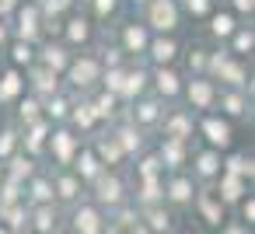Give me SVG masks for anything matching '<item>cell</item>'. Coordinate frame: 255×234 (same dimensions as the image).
I'll use <instances>...</instances> for the list:
<instances>
[{
    "instance_id": "1",
    "label": "cell",
    "mask_w": 255,
    "mask_h": 234,
    "mask_svg": "<svg viewBox=\"0 0 255 234\" xmlns=\"http://www.w3.org/2000/svg\"><path fill=\"white\" fill-rule=\"evenodd\" d=\"M150 25L157 32H171L178 25V11H175L171 0H154V4H150Z\"/></svg>"
},
{
    "instance_id": "2",
    "label": "cell",
    "mask_w": 255,
    "mask_h": 234,
    "mask_svg": "<svg viewBox=\"0 0 255 234\" xmlns=\"http://www.w3.org/2000/svg\"><path fill=\"white\" fill-rule=\"evenodd\" d=\"M74 231L77 234H102V217L95 206H81L74 213Z\"/></svg>"
},
{
    "instance_id": "3",
    "label": "cell",
    "mask_w": 255,
    "mask_h": 234,
    "mask_svg": "<svg viewBox=\"0 0 255 234\" xmlns=\"http://www.w3.org/2000/svg\"><path fill=\"white\" fill-rule=\"evenodd\" d=\"M95 182H98V203H105V206H119V203H123V182H119V178L98 175Z\"/></svg>"
},
{
    "instance_id": "4",
    "label": "cell",
    "mask_w": 255,
    "mask_h": 234,
    "mask_svg": "<svg viewBox=\"0 0 255 234\" xmlns=\"http://www.w3.org/2000/svg\"><path fill=\"white\" fill-rule=\"evenodd\" d=\"M210 67L220 74V81H231V84H245V67L241 63H231L227 56H213Z\"/></svg>"
},
{
    "instance_id": "5",
    "label": "cell",
    "mask_w": 255,
    "mask_h": 234,
    "mask_svg": "<svg viewBox=\"0 0 255 234\" xmlns=\"http://www.w3.org/2000/svg\"><path fill=\"white\" fill-rule=\"evenodd\" d=\"M70 81H74L77 88L95 84V81H98V63H95V60H81V63H74V67H70Z\"/></svg>"
},
{
    "instance_id": "6",
    "label": "cell",
    "mask_w": 255,
    "mask_h": 234,
    "mask_svg": "<svg viewBox=\"0 0 255 234\" xmlns=\"http://www.w3.org/2000/svg\"><path fill=\"white\" fill-rule=\"evenodd\" d=\"M203 133H206V140H210L213 147H227V143H231V126H227L224 119H206V122H203Z\"/></svg>"
},
{
    "instance_id": "7",
    "label": "cell",
    "mask_w": 255,
    "mask_h": 234,
    "mask_svg": "<svg viewBox=\"0 0 255 234\" xmlns=\"http://www.w3.org/2000/svg\"><path fill=\"white\" fill-rule=\"evenodd\" d=\"M53 150H56V161L60 164H70L74 161V150H77V140L70 133H53Z\"/></svg>"
},
{
    "instance_id": "8",
    "label": "cell",
    "mask_w": 255,
    "mask_h": 234,
    "mask_svg": "<svg viewBox=\"0 0 255 234\" xmlns=\"http://www.w3.org/2000/svg\"><path fill=\"white\" fill-rule=\"evenodd\" d=\"M189 98H192L196 109H210L213 105V84L210 81H192L189 84Z\"/></svg>"
},
{
    "instance_id": "9",
    "label": "cell",
    "mask_w": 255,
    "mask_h": 234,
    "mask_svg": "<svg viewBox=\"0 0 255 234\" xmlns=\"http://www.w3.org/2000/svg\"><path fill=\"white\" fill-rule=\"evenodd\" d=\"M199 213H203V220H206V224H213V227L224 220V206H220V199H217V196H210V192H206V196H199Z\"/></svg>"
},
{
    "instance_id": "10",
    "label": "cell",
    "mask_w": 255,
    "mask_h": 234,
    "mask_svg": "<svg viewBox=\"0 0 255 234\" xmlns=\"http://www.w3.org/2000/svg\"><path fill=\"white\" fill-rule=\"evenodd\" d=\"M18 35H21V39H35V35H39V11H35V7H25V11H21Z\"/></svg>"
},
{
    "instance_id": "11",
    "label": "cell",
    "mask_w": 255,
    "mask_h": 234,
    "mask_svg": "<svg viewBox=\"0 0 255 234\" xmlns=\"http://www.w3.org/2000/svg\"><path fill=\"white\" fill-rule=\"evenodd\" d=\"M21 88H25V81L18 77V70H7V74H4V81H0V102H11Z\"/></svg>"
},
{
    "instance_id": "12",
    "label": "cell",
    "mask_w": 255,
    "mask_h": 234,
    "mask_svg": "<svg viewBox=\"0 0 255 234\" xmlns=\"http://www.w3.org/2000/svg\"><path fill=\"white\" fill-rule=\"evenodd\" d=\"M161 157L168 161V168H178V164L185 161V147H182V140H168V143L161 147Z\"/></svg>"
},
{
    "instance_id": "13",
    "label": "cell",
    "mask_w": 255,
    "mask_h": 234,
    "mask_svg": "<svg viewBox=\"0 0 255 234\" xmlns=\"http://www.w3.org/2000/svg\"><path fill=\"white\" fill-rule=\"evenodd\" d=\"M241 192H245V178H238V175H224V182H220V196L224 199H241Z\"/></svg>"
},
{
    "instance_id": "14",
    "label": "cell",
    "mask_w": 255,
    "mask_h": 234,
    "mask_svg": "<svg viewBox=\"0 0 255 234\" xmlns=\"http://www.w3.org/2000/svg\"><path fill=\"white\" fill-rule=\"evenodd\" d=\"M168 199H171V203H189V199H192V182H189V178H175V182L168 185Z\"/></svg>"
},
{
    "instance_id": "15",
    "label": "cell",
    "mask_w": 255,
    "mask_h": 234,
    "mask_svg": "<svg viewBox=\"0 0 255 234\" xmlns=\"http://www.w3.org/2000/svg\"><path fill=\"white\" fill-rule=\"evenodd\" d=\"M98 164H102V161H98L91 150H84V154H81V161H77L81 178H98V175H102V168H98Z\"/></svg>"
},
{
    "instance_id": "16",
    "label": "cell",
    "mask_w": 255,
    "mask_h": 234,
    "mask_svg": "<svg viewBox=\"0 0 255 234\" xmlns=\"http://www.w3.org/2000/svg\"><path fill=\"white\" fill-rule=\"evenodd\" d=\"M32 217H35V231H42V234H46V231H53V224H56V213H53V206H49V203L35 206V213H32Z\"/></svg>"
},
{
    "instance_id": "17",
    "label": "cell",
    "mask_w": 255,
    "mask_h": 234,
    "mask_svg": "<svg viewBox=\"0 0 255 234\" xmlns=\"http://www.w3.org/2000/svg\"><path fill=\"white\" fill-rule=\"evenodd\" d=\"M175 53H178V49H175V42H171V39H157V42L150 46V56H154L157 63H168V60H175Z\"/></svg>"
},
{
    "instance_id": "18",
    "label": "cell",
    "mask_w": 255,
    "mask_h": 234,
    "mask_svg": "<svg viewBox=\"0 0 255 234\" xmlns=\"http://www.w3.org/2000/svg\"><path fill=\"white\" fill-rule=\"evenodd\" d=\"M46 133H49V126L46 122H32V129H28V140H25V147L35 154V150H42V143H46Z\"/></svg>"
},
{
    "instance_id": "19",
    "label": "cell",
    "mask_w": 255,
    "mask_h": 234,
    "mask_svg": "<svg viewBox=\"0 0 255 234\" xmlns=\"http://www.w3.org/2000/svg\"><path fill=\"white\" fill-rule=\"evenodd\" d=\"M116 143H119V150H123V154H126V150H136V147H140V133H136V126L119 129V133H116Z\"/></svg>"
},
{
    "instance_id": "20",
    "label": "cell",
    "mask_w": 255,
    "mask_h": 234,
    "mask_svg": "<svg viewBox=\"0 0 255 234\" xmlns=\"http://www.w3.org/2000/svg\"><path fill=\"white\" fill-rule=\"evenodd\" d=\"M157 91L161 95H178V74H171V70H157Z\"/></svg>"
},
{
    "instance_id": "21",
    "label": "cell",
    "mask_w": 255,
    "mask_h": 234,
    "mask_svg": "<svg viewBox=\"0 0 255 234\" xmlns=\"http://www.w3.org/2000/svg\"><path fill=\"white\" fill-rule=\"evenodd\" d=\"M42 60H46V70H53V74H56V70H63V67H67V53H63V49H60V46H49V49H46V56H42Z\"/></svg>"
},
{
    "instance_id": "22",
    "label": "cell",
    "mask_w": 255,
    "mask_h": 234,
    "mask_svg": "<svg viewBox=\"0 0 255 234\" xmlns=\"http://www.w3.org/2000/svg\"><path fill=\"white\" fill-rule=\"evenodd\" d=\"M32 84H35V91H56V74L42 67V70L32 74Z\"/></svg>"
},
{
    "instance_id": "23",
    "label": "cell",
    "mask_w": 255,
    "mask_h": 234,
    "mask_svg": "<svg viewBox=\"0 0 255 234\" xmlns=\"http://www.w3.org/2000/svg\"><path fill=\"white\" fill-rule=\"evenodd\" d=\"M164 133H168L171 140H185V133H189V119H185V116H171L168 126H164Z\"/></svg>"
},
{
    "instance_id": "24",
    "label": "cell",
    "mask_w": 255,
    "mask_h": 234,
    "mask_svg": "<svg viewBox=\"0 0 255 234\" xmlns=\"http://www.w3.org/2000/svg\"><path fill=\"white\" fill-rule=\"evenodd\" d=\"M95 157H102V161L116 164V161L123 157V150H119V143H116V140H102V143H98V154H95Z\"/></svg>"
},
{
    "instance_id": "25",
    "label": "cell",
    "mask_w": 255,
    "mask_h": 234,
    "mask_svg": "<svg viewBox=\"0 0 255 234\" xmlns=\"http://www.w3.org/2000/svg\"><path fill=\"white\" fill-rule=\"evenodd\" d=\"M56 189H60V199H77V192H81V182H77L74 175H63V178L56 182Z\"/></svg>"
},
{
    "instance_id": "26",
    "label": "cell",
    "mask_w": 255,
    "mask_h": 234,
    "mask_svg": "<svg viewBox=\"0 0 255 234\" xmlns=\"http://www.w3.org/2000/svg\"><path fill=\"white\" fill-rule=\"evenodd\" d=\"M91 112H95V119H105V116H112V112H116V95H102V98L91 105Z\"/></svg>"
},
{
    "instance_id": "27",
    "label": "cell",
    "mask_w": 255,
    "mask_h": 234,
    "mask_svg": "<svg viewBox=\"0 0 255 234\" xmlns=\"http://www.w3.org/2000/svg\"><path fill=\"white\" fill-rule=\"evenodd\" d=\"M227 175H238V178H252V157H231L227 161Z\"/></svg>"
},
{
    "instance_id": "28",
    "label": "cell",
    "mask_w": 255,
    "mask_h": 234,
    "mask_svg": "<svg viewBox=\"0 0 255 234\" xmlns=\"http://www.w3.org/2000/svg\"><path fill=\"white\" fill-rule=\"evenodd\" d=\"M126 46H129V49H143V46H147V32H143L140 25H129V28H126Z\"/></svg>"
},
{
    "instance_id": "29",
    "label": "cell",
    "mask_w": 255,
    "mask_h": 234,
    "mask_svg": "<svg viewBox=\"0 0 255 234\" xmlns=\"http://www.w3.org/2000/svg\"><path fill=\"white\" fill-rule=\"evenodd\" d=\"M32 199L42 206V203H49L53 199V185L46 182V178H39V182H32Z\"/></svg>"
},
{
    "instance_id": "30",
    "label": "cell",
    "mask_w": 255,
    "mask_h": 234,
    "mask_svg": "<svg viewBox=\"0 0 255 234\" xmlns=\"http://www.w3.org/2000/svg\"><path fill=\"white\" fill-rule=\"evenodd\" d=\"M143 81H147V77H143V70L126 74V81H123V91H119V95H136V91L143 88Z\"/></svg>"
},
{
    "instance_id": "31",
    "label": "cell",
    "mask_w": 255,
    "mask_h": 234,
    "mask_svg": "<svg viewBox=\"0 0 255 234\" xmlns=\"http://www.w3.org/2000/svg\"><path fill=\"white\" fill-rule=\"evenodd\" d=\"M196 168H199V175H213V171L220 168V161H217V154L210 150V154H199V157H196Z\"/></svg>"
},
{
    "instance_id": "32",
    "label": "cell",
    "mask_w": 255,
    "mask_h": 234,
    "mask_svg": "<svg viewBox=\"0 0 255 234\" xmlns=\"http://www.w3.org/2000/svg\"><path fill=\"white\" fill-rule=\"evenodd\" d=\"M147 224H150V231H168L171 217H168L164 210H147Z\"/></svg>"
},
{
    "instance_id": "33",
    "label": "cell",
    "mask_w": 255,
    "mask_h": 234,
    "mask_svg": "<svg viewBox=\"0 0 255 234\" xmlns=\"http://www.w3.org/2000/svg\"><path fill=\"white\" fill-rule=\"evenodd\" d=\"M234 32V18L231 14H217L213 18V35H231Z\"/></svg>"
},
{
    "instance_id": "34",
    "label": "cell",
    "mask_w": 255,
    "mask_h": 234,
    "mask_svg": "<svg viewBox=\"0 0 255 234\" xmlns=\"http://www.w3.org/2000/svg\"><path fill=\"white\" fill-rule=\"evenodd\" d=\"M67 35H70V42H84V39H88V21L74 18V21H70V28H67Z\"/></svg>"
},
{
    "instance_id": "35",
    "label": "cell",
    "mask_w": 255,
    "mask_h": 234,
    "mask_svg": "<svg viewBox=\"0 0 255 234\" xmlns=\"http://www.w3.org/2000/svg\"><path fill=\"white\" fill-rule=\"evenodd\" d=\"M14 143H18V133H14V129H4V133H0V157H7V154L14 150Z\"/></svg>"
},
{
    "instance_id": "36",
    "label": "cell",
    "mask_w": 255,
    "mask_h": 234,
    "mask_svg": "<svg viewBox=\"0 0 255 234\" xmlns=\"http://www.w3.org/2000/svg\"><path fill=\"white\" fill-rule=\"evenodd\" d=\"M21 119H25V122H39V102H35V98L21 102Z\"/></svg>"
},
{
    "instance_id": "37",
    "label": "cell",
    "mask_w": 255,
    "mask_h": 234,
    "mask_svg": "<svg viewBox=\"0 0 255 234\" xmlns=\"http://www.w3.org/2000/svg\"><path fill=\"white\" fill-rule=\"evenodd\" d=\"M74 122H77V126H91V122H95V112H91V105H77V112H74Z\"/></svg>"
},
{
    "instance_id": "38",
    "label": "cell",
    "mask_w": 255,
    "mask_h": 234,
    "mask_svg": "<svg viewBox=\"0 0 255 234\" xmlns=\"http://www.w3.org/2000/svg\"><path fill=\"white\" fill-rule=\"evenodd\" d=\"M136 119H140V122H154V119H157V105H154V102H143V105L136 109Z\"/></svg>"
},
{
    "instance_id": "39",
    "label": "cell",
    "mask_w": 255,
    "mask_h": 234,
    "mask_svg": "<svg viewBox=\"0 0 255 234\" xmlns=\"http://www.w3.org/2000/svg\"><path fill=\"white\" fill-rule=\"evenodd\" d=\"M161 196V185H157V178H143V203H154Z\"/></svg>"
},
{
    "instance_id": "40",
    "label": "cell",
    "mask_w": 255,
    "mask_h": 234,
    "mask_svg": "<svg viewBox=\"0 0 255 234\" xmlns=\"http://www.w3.org/2000/svg\"><path fill=\"white\" fill-rule=\"evenodd\" d=\"M224 112H231V116L245 112V102H241V95H227V98H224Z\"/></svg>"
},
{
    "instance_id": "41",
    "label": "cell",
    "mask_w": 255,
    "mask_h": 234,
    "mask_svg": "<svg viewBox=\"0 0 255 234\" xmlns=\"http://www.w3.org/2000/svg\"><path fill=\"white\" fill-rule=\"evenodd\" d=\"M123 81H126V74H123V70H109V77H105V84H109L116 95L123 91Z\"/></svg>"
},
{
    "instance_id": "42",
    "label": "cell",
    "mask_w": 255,
    "mask_h": 234,
    "mask_svg": "<svg viewBox=\"0 0 255 234\" xmlns=\"http://www.w3.org/2000/svg\"><path fill=\"white\" fill-rule=\"evenodd\" d=\"M252 42H255V35H252V32H238L234 49H238V53H245V49H252Z\"/></svg>"
},
{
    "instance_id": "43",
    "label": "cell",
    "mask_w": 255,
    "mask_h": 234,
    "mask_svg": "<svg viewBox=\"0 0 255 234\" xmlns=\"http://www.w3.org/2000/svg\"><path fill=\"white\" fill-rule=\"evenodd\" d=\"M21 175H32V161H28V157H14V182H18Z\"/></svg>"
},
{
    "instance_id": "44",
    "label": "cell",
    "mask_w": 255,
    "mask_h": 234,
    "mask_svg": "<svg viewBox=\"0 0 255 234\" xmlns=\"http://www.w3.org/2000/svg\"><path fill=\"white\" fill-rule=\"evenodd\" d=\"M157 164H161L157 157H147V161L140 164V175H143V178H157Z\"/></svg>"
},
{
    "instance_id": "45",
    "label": "cell",
    "mask_w": 255,
    "mask_h": 234,
    "mask_svg": "<svg viewBox=\"0 0 255 234\" xmlns=\"http://www.w3.org/2000/svg\"><path fill=\"white\" fill-rule=\"evenodd\" d=\"M28 60H32L28 42H18V46H14V63H28Z\"/></svg>"
},
{
    "instance_id": "46",
    "label": "cell",
    "mask_w": 255,
    "mask_h": 234,
    "mask_svg": "<svg viewBox=\"0 0 255 234\" xmlns=\"http://www.w3.org/2000/svg\"><path fill=\"white\" fill-rule=\"evenodd\" d=\"M49 112H53L56 119H60V116H67V102H63V98H53V105H49Z\"/></svg>"
},
{
    "instance_id": "47",
    "label": "cell",
    "mask_w": 255,
    "mask_h": 234,
    "mask_svg": "<svg viewBox=\"0 0 255 234\" xmlns=\"http://www.w3.org/2000/svg\"><path fill=\"white\" fill-rule=\"evenodd\" d=\"M189 7H192V14H206L210 11V0H189Z\"/></svg>"
},
{
    "instance_id": "48",
    "label": "cell",
    "mask_w": 255,
    "mask_h": 234,
    "mask_svg": "<svg viewBox=\"0 0 255 234\" xmlns=\"http://www.w3.org/2000/svg\"><path fill=\"white\" fill-rule=\"evenodd\" d=\"M241 213H245V220L252 224V220H255V203H252V199H245V203H241Z\"/></svg>"
},
{
    "instance_id": "49",
    "label": "cell",
    "mask_w": 255,
    "mask_h": 234,
    "mask_svg": "<svg viewBox=\"0 0 255 234\" xmlns=\"http://www.w3.org/2000/svg\"><path fill=\"white\" fill-rule=\"evenodd\" d=\"M95 7H98V14H109L116 7V0H95Z\"/></svg>"
},
{
    "instance_id": "50",
    "label": "cell",
    "mask_w": 255,
    "mask_h": 234,
    "mask_svg": "<svg viewBox=\"0 0 255 234\" xmlns=\"http://www.w3.org/2000/svg\"><path fill=\"white\" fill-rule=\"evenodd\" d=\"M70 0H46V11H63Z\"/></svg>"
},
{
    "instance_id": "51",
    "label": "cell",
    "mask_w": 255,
    "mask_h": 234,
    "mask_svg": "<svg viewBox=\"0 0 255 234\" xmlns=\"http://www.w3.org/2000/svg\"><path fill=\"white\" fill-rule=\"evenodd\" d=\"M234 7H238V11H252V7H255V0H234Z\"/></svg>"
},
{
    "instance_id": "52",
    "label": "cell",
    "mask_w": 255,
    "mask_h": 234,
    "mask_svg": "<svg viewBox=\"0 0 255 234\" xmlns=\"http://www.w3.org/2000/svg\"><path fill=\"white\" fill-rule=\"evenodd\" d=\"M11 7H14V0H0V14H7Z\"/></svg>"
},
{
    "instance_id": "53",
    "label": "cell",
    "mask_w": 255,
    "mask_h": 234,
    "mask_svg": "<svg viewBox=\"0 0 255 234\" xmlns=\"http://www.w3.org/2000/svg\"><path fill=\"white\" fill-rule=\"evenodd\" d=\"M224 234H248V231H245V227H227Z\"/></svg>"
},
{
    "instance_id": "54",
    "label": "cell",
    "mask_w": 255,
    "mask_h": 234,
    "mask_svg": "<svg viewBox=\"0 0 255 234\" xmlns=\"http://www.w3.org/2000/svg\"><path fill=\"white\" fill-rule=\"evenodd\" d=\"M0 234H11V231H7V227H0Z\"/></svg>"
},
{
    "instance_id": "55",
    "label": "cell",
    "mask_w": 255,
    "mask_h": 234,
    "mask_svg": "<svg viewBox=\"0 0 255 234\" xmlns=\"http://www.w3.org/2000/svg\"><path fill=\"white\" fill-rule=\"evenodd\" d=\"M0 42H4V28H0Z\"/></svg>"
}]
</instances>
